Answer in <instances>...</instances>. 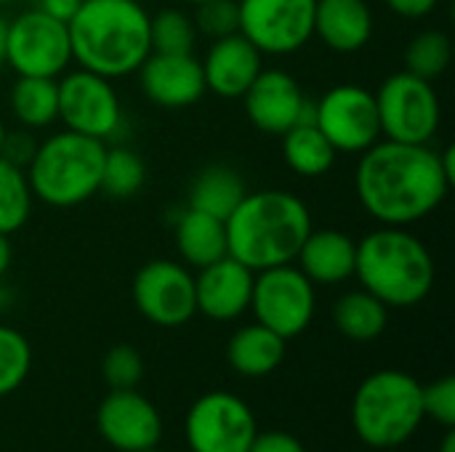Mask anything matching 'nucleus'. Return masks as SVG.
I'll list each match as a JSON object with an SVG mask.
<instances>
[{
    "label": "nucleus",
    "instance_id": "obj_6",
    "mask_svg": "<svg viewBox=\"0 0 455 452\" xmlns=\"http://www.w3.org/2000/svg\"><path fill=\"white\" fill-rule=\"evenodd\" d=\"M424 418L421 384L403 370L368 376L352 400V426L357 437L376 450L405 445Z\"/></svg>",
    "mask_w": 455,
    "mask_h": 452
},
{
    "label": "nucleus",
    "instance_id": "obj_23",
    "mask_svg": "<svg viewBox=\"0 0 455 452\" xmlns=\"http://www.w3.org/2000/svg\"><path fill=\"white\" fill-rule=\"evenodd\" d=\"M229 365L248 378H261L275 373L285 360V338H280L275 330L253 322L240 328L227 346Z\"/></svg>",
    "mask_w": 455,
    "mask_h": 452
},
{
    "label": "nucleus",
    "instance_id": "obj_25",
    "mask_svg": "<svg viewBox=\"0 0 455 452\" xmlns=\"http://www.w3.org/2000/svg\"><path fill=\"white\" fill-rule=\"evenodd\" d=\"M280 139H283V157L288 168L304 178H320L336 163L339 152L331 147V141L320 133V128L312 120L293 125Z\"/></svg>",
    "mask_w": 455,
    "mask_h": 452
},
{
    "label": "nucleus",
    "instance_id": "obj_18",
    "mask_svg": "<svg viewBox=\"0 0 455 452\" xmlns=\"http://www.w3.org/2000/svg\"><path fill=\"white\" fill-rule=\"evenodd\" d=\"M256 272L245 264L224 256L203 269L195 277V304L197 312L216 322H232L251 309Z\"/></svg>",
    "mask_w": 455,
    "mask_h": 452
},
{
    "label": "nucleus",
    "instance_id": "obj_27",
    "mask_svg": "<svg viewBox=\"0 0 455 452\" xmlns=\"http://www.w3.org/2000/svg\"><path fill=\"white\" fill-rule=\"evenodd\" d=\"M333 322H336L339 333L347 336L349 341H357V344L376 341L387 330L389 306L381 304L368 290H352L336 301Z\"/></svg>",
    "mask_w": 455,
    "mask_h": 452
},
{
    "label": "nucleus",
    "instance_id": "obj_14",
    "mask_svg": "<svg viewBox=\"0 0 455 452\" xmlns=\"http://www.w3.org/2000/svg\"><path fill=\"white\" fill-rule=\"evenodd\" d=\"M184 429L192 452H248L259 434L251 408L229 392L200 397L189 408Z\"/></svg>",
    "mask_w": 455,
    "mask_h": 452
},
{
    "label": "nucleus",
    "instance_id": "obj_33",
    "mask_svg": "<svg viewBox=\"0 0 455 452\" xmlns=\"http://www.w3.org/2000/svg\"><path fill=\"white\" fill-rule=\"evenodd\" d=\"M101 376L109 389H136L144 378V360L133 346L117 344L104 354Z\"/></svg>",
    "mask_w": 455,
    "mask_h": 452
},
{
    "label": "nucleus",
    "instance_id": "obj_5",
    "mask_svg": "<svg viewBox=\"0 0 455 452\" xmlns=\"http://www.w3.org/2000/svg\"><path fill=\"white\" fill-rule=\"evenodd\" d=\"M107 144L75 131H59L37 144L27 170L32 197L51 208H75L99 192Z\"/></svg>",
    "mask_w": 455,
    "mask_h": 452
},
{
    "label": "nucleus",
    "instance_id": "obj_39",
    "mask_svg": "<svg viewBox=\"0 0 455 452\" xmlns=\"http://www.w3.org/2000/svg\"><path fill=\"white\" fill-rule=\"evenodd\" d=\"M80 5H83V0H37L35 8H40L43 13H48V16H53V19H59L64 24H69Z\"/></svg>",
    "mask_w": 455,
    "mask_h": 452
},
{
    "label": "nucleus",
    "instance_id": "obj_45",
    "mask_svg": "<svg viewBox=\"0 0 455 452\" xmlns=\"http://www.w3.org/2000/svg\"><path fill=\"white\" fill-rule=\"evenodd\" d=\"M8 3H13V0H0V5H8Z\"/></svg>",
    "mask_w": 455,
    "mask_h": 452
},
{
    "label": "nucleus",
    "instance_id": "obj_28",
    "mask_svg": "<svg viewBox=\"0 0 455 452\" xmlns=\"http://www.w3.org/2000/svg\"><path fill=\"white\" fill-rule=\"evenodd\" d=\"M453 61V40L443 29H424L411 37L405 48V72L424 77V80H437L448 72Z\"/></svg>",
    "mask_w": 455,
    "mask_h": 452
},
{
    "label": "nucleus",
    "instance_id": "obj_3",
    "mask_svg": "<svg viewBox=\"0 0 455 452\" xmlns=\"http://www.w3.org/2000/svg\"><path fill=\"white\" fill-rule=\"evenodd\" d=\"M67 27L72 61L109 80L139 72L152 53L149 13L136 0H85Z\"/></svg>",
    "mask_w": 455,
    "mask_h": 452
},
{
    "label": "nucleus",
    "instance_id": "obj_16",
    "mask_svg": "<svg viewBox=\"0 0 455 452\" xmlns=\"http://www.w3.org/2000/svg\"><path fill=\"white\" fill-rule=\"evenodd\" d=\"M99 434L120 452H141L157 448L163 421L157 408L136 389H109L96 413Z\"/></svg>",
    "mask_w": 455,
    "mask_h": 452
},
{
    "label": "nucleus",
    "instance_id": "obj_20",
    "mask_svg": "<svg viewBox=\"0 0 455 452\" xmlns=\"http://www.w3.org/2000/svg\"><path fill=\"white\" fill-rule=\"evenodd\" d=\"M357 242L339 229H312L299 248L296 266L312 285H341L355 277Z\"/></svg>",
    "mask_w": 455,
    "mask_h": 452
},
{
    "label": "nucleus",
    "instance_id": "obj_32",
    "mask_svg": "<svg viewBox=\"0 0 455 452\" xmlns=\"http://www.w3.org/2000/svg\"><path fill=\"white\" fill-rule=\"evenodd\" d=\"M29 368H32L29 341L19 330L0 325V397L16 392L27 381Z\"/></svg>",
    "mask_w": 455,
    "mask_h": 452
},
{
    "label": "nucleus",
    "instance_id": "obj_21",
    "mask_svg": "<svg viewBox=\"0 0 455 452\" xmlns=\"http://www.w3.org/2000/svg\"><path fill=\"white\" fill-rule=\"evenodd\" d=\"M315 37L336 53H357L373 37L368 0H315Z\"/></svg>",
    "mask_w": 455,
    "mask_h": 452
},
{
    "label": "nucleus",
    "instance_id": "obj_34",
    "mask_svg": "<svg viewBox=\"0 0 455 452\" xmlns=\"http://www.w3.org/2000/svg\"><path fill=\"white\" fill-rule=\"evenodd\" d=\"M197 32H203L211 40L235 35L240 27V11H237V0H205L197 3V11L192 16Z\"/></svg>",
    "mask_w": 455,
    "mask_h": 452
},
{
    "label": "nucleus",
    "instance_id": "obj_9",
    "mask_svg": "<svg viewBox=\"0 0 455 452\" xmlns=\"http://www.w3.org/2000/svg\"><path fill=\"white\" fill-rule=\"evenodd\" d=\"M5 64L24 77H59L72 64L69 27L40 8L8 21Z\"/></svg>",
    "mask_w": 455,
    "mask_h": 452
},
{
    "label": "nucleus",
    "instance_id": "obj_19",
    "mask_svg": "<svg viewBox=\"0 0 455 452\" xmlns=\"http://www.w3.org/2000/svg\"><path fill=\"white\" fill-rule=\"evenodd\" d=\"M203 64L205 91L219 99H243L251 83L264 69V53L240 32L211 43Z\"/></svg>",
    "mask_w": 455,
    "mask_h": 452
},
{
    "label": "nucleus",
    "instance_id": "obj_38",
    "mask_svg": "<svg viewBox=\"0 0 455 452\" xmlns=\"http://www.w3.org/2000/svg\"><path fill=\"white\" fill-rule=\"evenodd\" d=\"M403 19H424L437 11L440 0H384Z\"/></svg>",
    "mask_w": 455,
    "mask_h": 452
},
{
    "label": "nucleus",
    "instance_id": "obj_26",
    "mask_svg": "<svg viewBox=\"0 0 455 452\" xmlns=\"http://www.w3.org/2000/svg\"><path fill=\"white\" fill-rule=\"evenodd\" d=\"M11 112L27 131L48 128L59 120V85L56 77L19 75L11 88Z\"/></svg>",
    "mask_w": 455,
    "mask_h": 452
},
{
    "label": "nucleus",
    "instance_id": "obj_36",
    "mask_svg": "<svg viewBox=\"0 0 455 452\" xmlns=\"http://www.w3.org/2000/svg\"><path fill=\"white\" fill-rule=\"evenodd\" d=\"M37 149V141L29 136V131H8L5 133V141H3V149H0V157L19 165V168H27L32 155Z\"/></svg>",
    "mask_w": 455,
    "mask_h": 452
},
{
    "label": "nucleus",
    "instance_id": "obj_15",
    "mask_svg": "<svg viewBox=\"0 0 455 452\" xmlns=\"http://www.w3.org/2000/svg\"><path fill=\"white\" fill-rule=\"evenodd\" d=\"M245 115L267 136H283L293 125L312 120L315 104L304 96L299 80L285 69H261L243 93Z\"/></svg>",
    "mask_w": 455,
    "mask_h": 452
},
{
    "label": "nucleus",
    "instance_id": "obj_8",
    "mask_svg": "<svg viewBox=\"0 0 455 452\" xmlns=\"http://www.w3.org/2000/svg\"><path fill=\"white\" fill-rule=\"evenodd\" d=\"M315 309H317L315 285L296 264H283L256 272L251 312L259 325L291 341L312 325Z\"/></svg>",
    "mask_w": 455,
    "mask_h": 452
},
{
    "label": "nucleus",
    "instance_id": "obj_17",
    "mask_svg": "<svg viewBox=\"0 0 455 452\" xmlns=\"http://www.w3.org/2000/svg\"><path fill=\"white\" fill-rule=\"evenodd\" d=\"M144 96L163 109H184L203 99V64L192 53H149L139 67Z\"/></svg>",
    "mask_w": 455,
    "mask_h": 452
},
{
    "label": "nucleus",
    "instance_id": "obj_40",
    "mask_svg": "<svg viewBox=\"0 0 455 452\" xmlns=\"http://www.w3.org/2000/svg\"><path fill=\"white\" fill-rule=\"evenodd\" d=\"M13 261V245H11V234L0 232V280L5 277V272L11 269Z\"/></svg>",
    "mask_w": 455,
    "mask_h": 452
},
{
    "label": "nucleus",
    "instance_id": "obj_22",
    "mask_svg": "<svg viewBox=\"0 0 455 452\" xmlns=\"http://www.w3.org/2000/svg\"><path fill=\"white\" fill-rule=\"evenodd\" d=\"M176 250L187 266L203 269L227 253V226L221 218H213L208 213H200L195 208L181 210L176 229H173Z\"/></svg>",
    "mask_w": 455,
    "mask_h": 452
},
{
    "label": "nucleus",
    "instance_id": "obj_12",
    "mask_svg": "<svg viewBox=\"0 0 455 452\" xmlns=\"http://www.w3.org/2000/svg\"><path fill=\"white\" fill-rule=\"evenodd\" d=\"M59 85V120L67 131L107 141L123 125L120 96L112 88L109 77H101L88 69L64 72Z\"/></svg>",
    "mask_w": 455,
    "mask_h": 452
},
{
    "label": "nucleus",
    "instance_id": "obj_11",
    "mask_svg": "<svg viewBox=\"0 0 455 452\" xmlns=\"http://www.w3.org/2000/svg\"><path fill=\"white\" fill-rule=\"evenodd\" d=\"M240 27L264 56H288L315 37V0H237Z\"/></svg>",
    "mask_w": 455,
    "mask_h": 452
},
{
    "label": "nucleus",
    "instance_id": "obj_24",
    "mask_svg": "<svg viewBox=\"0 0 455 452\" xmlns=\"http://www.w3.org/2000/svg\"><path fill=\"white\" fill-rule=\"evenodd\" d=\"M245 192H248L245 181L237 176V170L227 165H208L195 176L189 186L187 208H195L200 213L227 221L232 210L240 205V200L245 197Z\"/></svg>",
    "mask_w": 455,
    "mask_h": 452
},
{
    "label": "nucleus",
    "instance_id": "obj_29",
    "mask_svg": "<svg viewBox=\"0 0 455 452\" xmlns=\"http://www.w3.org/2000/svg\"><path fill=\"white\" fill-rule=\"evenodd\" d=\"M32 189L27 181V170L0 157V232H19L32 213Z\"/></svg>",
    "mask_w": 455,
    "mask_h": 452
},
{
    "label": "nucleus",
    "instance_id": "obj_31",
    "mask_svg": "<svg viewBox=\"0 0 455 452\" xmlns=\"http://www.w3.org/2000/svg\"><path fill=\"white\" fill-rule=\"evenodd\" d=\"M197 40V27L189 13L179 8H165L149 16V43L155 53H192Z\"/></svg>",
    "mask_w": 455,
    "mask_h": 452
},
{
    "label": "nucleus",
    "instance_id": "obj_42",
    "mask_svg": "<svg viewBox=\"0 0 455 452\" xmlns=\"http://www.w3.org/2000/svg\"><path fill=\"white\" fill-rule=\"evenodd\" d=\"M440 452H455V434L453 429H451V434L445 437V442H443V450Z\"/></svg>",
    "mask_w": 455,
    "mask_h": 452
},
{
    "label": "nucleus",
    "instance_id": "obj_47",
    "mask_svg": "<svg viewBox=\"0 0 455 452\" xmlns=\"http://www.w3.org/2000/svg\"><path fill=\"white\" fill-rule=\"evenodd\" d=\"M83 3H85V0H83Z\"/></svg>",
    "mask_w": 455,
    "mask_h": 452
},
{
    "label": "nucleus",
    "instance_id": "obj_7",
    "mask_svg": "<svg viewBox=\"0 0 455 452\" xmlns=\"http://www.w3.org/2000/svg\"><path fill=\"white\" fill-rule=\"evenodd\" d=\"M373 96L379 107L381 136L405 144L435 141L443 123V104L429 80L403 69L389 75Z\"/></svg>",
    "mask_w": 455,
    "mask_h": 452
},
{
    "label": "nucleus",
    "instance_id": "obj_1",
    "mask_svg": "<svg viewBox=\"0 0 455 452\" xmlns=\"http://www.w3.org/2000/svg\"><path fill=\"white\" fill-rule=\"evenodd\" d=\"M453 147L405 144L379 139L360 155L355 192L368 216L381 226H411L432 216L455 181Z\"/></svg>",
    "mask_w": 455,
    "mask_h": 452
},
{
    "label": "nucleus",
    "instance_id": "obj_10",
    "mask_svg": "<svg viewBox=\"0 0 455 452\" xmlns=\"http://www.w3.org/2000/svg\"><path fill=\"white\" fill-rule=\"evenodd\" d=\"M312 123L344 155H363L381 139L376 96L355 83L333 85L315 104Z\"/></svg>",
    "mask_w": 455,
    "mask_h": 452
},
{
    "label": "nucleus",
    "instance_id": "obj_41",
    "mask_svg": "<svg viewBox=\"0 0 455 452\" xmlns=\"http://www.w3.org/2000/svg\"><path fill=\"white\" fill-rule=\"evenodd\" d=\"M5 40H8V19L0 13V69L5 67Z\"/></svg>",
    "mask_w": 455,
    "mask_h": 452
},
{
    "label": "nucleus",
    "instance_id": "obj_37",
    "mask_svg": "<svg viewBox=\"0 0 455 452\" xmlns=\"http://www.w3.org/2000/svg\"><path fill=\"white\" fill-rule=\"evenodd\" d=\"M248 452H307L304 445L293 437V434H285V432H264V434H256Z\"/></svg>",
    "mask_w": 455,
    "mask_h": 452
},
{
    "label": "nucleus",
    "instance_id": "obj_13",
    "mask_svg": "<svg viewBox=\"0 0 455 452\" xmlns=\"http://www.w3.org/2000/svg\"><path fill=\"white\" fill-rule=\"evenodd\" d=\"M133 304L157 328L187 325L197 314L195 274L179 261H147L133 277Z\"/></svg>",
    "mask_w": 455,
    "mask_h": 452
},
{
    "label": "nucleus",
    "instance_id": "obj_2",
    "mask_svg": "<svg viewBox=\"0 0 455 452\" xmlns=\"http://www.w3.org/2000/svg\"><path fill=\"white\" fill-rule=\"evenodd\" d=\"M224 226L227 253L253 272L293 264L315 229L307 202L285 189L245 192Z\"/></svg>",
    "mask_w": 455,
    "mask_h": 452
},
{
    "label": "nucleus",
    "instance_id": "obj_4",
    "mask_svg": "<svg viewBox=\"0 0 455 452\" xmlns=\"http://www.w3.org/2000/svg\"><path fill=\"white\" fill-rule=\"evenodd\" d=\"M355 277L389 309H408L432 293L437 266L408 226H379L357 242Z\"/></svg>",
    "mask_w": 455,
    "mask_h": 452
},
{
    "label": "nucleus",
    "instance_id": "obj_43",
    "mask_svg": "<svg viewBox=\"0 0 455 452\" xmlns=\"http://www.w3.org/2000/svg\"><path fill=\"white\" fill-rule=\"evenodd\" d=\"M5 133H8V128H5V123L0 120V149H3V141H5Z\"/></svg>",
    "mask_w": 455,
    "mask_h": 452
},
{
    "label": "nucleus",
    "instance_id": "obj_46",
    "mask_svg": "<svg viewBox=\"0 0 455 452\" xmlns=\"http://www.w3.org/2000/svg\"><path fill=\"white\" fill-rule=\"evenodd\" d=\"M141 452H157V450H155V448H149V450H141Z\"/></svg>",
    "mask_w": 455,
    "mask_h": 452
},
{
    "label": "nucleus",
    "instance_id": "obj_35",
    "mask_svg": "<svg viewBox=\"0 0 455 452\" xmlns=\"http://www.w3.org/2000/svg\"><path fill=\"white\" fill-rule=\"evenodd\" d=\"M421 402H424V416L435 418L443 424L448 432L455 426V378L445 376L429 386H421Z\"/></svg>",
    "mask_w": 455,
    "mask_h": 452
},
{
    "label": "nucleus",
    "instance_id": "obj_30",
    "mask_svg": "<svg viewBox=\"0 0 455 452\" xmlns=\"http://www.w3.org/2000/svg\"><path fill=\"white\" fill-rule=\"evenodd\" d=\"M144 181H147V168L136 152H131L125 147H115V149L104 152L99 192H104L115 200H128L144 186Z\"/></svg>",
    "mask_w": 455,
    "mask_h": 452
},
{
    "label": "nucleus",
    "instance_id": "obj_44",
    "mask_svg": "<svg viewBox=\"0 0 455 452\" xmlns=\"http://www.w3.org/2000/svg\"><path fill=\"white\" fill-rule=\"evenodd\" d=\"M184 3H195L197 5V3H205V0H184Z\"/></svg>",
    "mask_w": 455,
    "mask_h": 452
}]
</instances>
